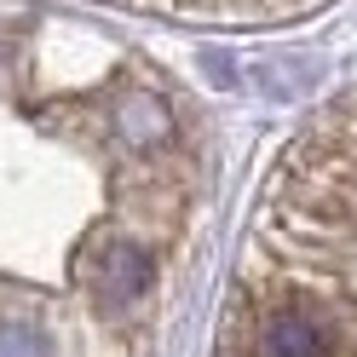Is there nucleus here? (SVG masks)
Returning <instances> with one entry per match:
<instances>
[{
    "label": "nucleus",
    "mask_w": 357,
    "mask_h": 357,
    "mask_svg": "<svg viewBox=\"0 0 357 357\" xmlns=\"http://www.w3.org/2000/svg\"><path fill=\"white\" fill-rule=\"evenodd\" d=\"M0 357H58V340L40 323H0Z\"/></svg>",
    "instance_id": "f03ea898"
},
{
    "label": "nucleus",
    "mask_w": 357,
    "mask_h": 357,
    "mask_svg": "<svg viewBox=\"0 0 357 357\" xmlns=\"http://www.w3.org/2000/svg\"><path fill=\"white\" fill-rule=\"evenodd\" d=\"M70 277H75V288H81L86 300H98L104 311H116V305H132V300L150 294V282H155V254H150L144 236L98 231V236H86L81 248H75Z\"/></svg>",
    "instance_id": "f257e3e1"
}]
</instances>
